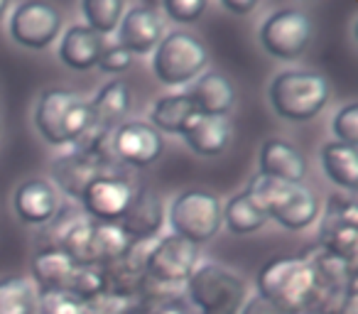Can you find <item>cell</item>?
Segmentation results:
<instances>
[{
  "label": "cell",
  "mask_w": 358,
  "mask_h": 314,
  "mask_svg": "<svg viewBox=\"0 0 358 314\" xmlns=\"http://www.w3.org/2000/svg\"><path fill=\"white\" fill-rule=\"evenodd\" d=\"M258 294L273 302L282 314L307 312L314 297V270L307 255H275L258 270Z\"/></svg>",
  "instance_id": "obj_1"
},
{
  "label": "cell",
  "mask_w": 358,
  "mask_h": 314,
  "mask_svg": "<svg viewBox=\"0 0 358 314\" xmlns=\"http://www.w3.org/2000/svg\"><path fill=\"white\" fill-rule=\"evenodd\" d=\"M245 194L268 219L278 221L287 231H304L319 219V201L304 185H287L255 175L245 187Z\"/></svg>",
  "instance_id": "obj_2"
},
{
  "label": "cell",
  "mask_w": 358,
  "mask_h": 314,
  "mask_svg": "<svg viewBox=\"0 0 358 314\" xmlns=\"http://www.w3.org/2000/svg\"><path fill=\"white\" fill-rule=\"evenodd\" d=\"M270 106L282 120L307 123L327 108L331 86L327 76L312 69H285L270 81Z\"/></svg>",
  "instance_id": "obj_3"
},
{
  "label": "cell",
  "mask_w": 358,
  "mask_h": 314,
  "mask_svg": "<svg viewBox=\"0 0 358 314\" xmlns=\"http://www.w3.org/2000/svg\"><path fill=\"white\" fill-rule=\"evenodd\" d=\"M89 101L69 89H47L35 106V128L55 148H69L91 125Z\"/></svg>",
  "instance_id": "obj_4"
},
{
  "label": "cell",
  "mask_w": 358,
  "mask_h": 314,
  "mask_svg": "<svg viewBox=\"0 0 358 314\" xmlns=\"http://www.w3.org/2000/svg\"><path fill=\"white\" fill-rule=\"evenodd\" d=\"M187 294L199 314H238L248 299L241 275L216 263H199L187 280Z\"/></svg>",
  "instance_id": "obj_5"
},
{
  "label": "cell",
  "mask_w": 358,
  "mask_h": 314,
  "mask_svg": "<svg viewBox=\"0 0 358 314\" xmlns=\"http://www.w3.org/2000/svg\"><path fill=\"white\" fill-rule=\"evenodd\" d=\"M209 64V50L196 35L174 30L159 40L152 52V71L159 84L185 86L192 84Z\"/></svg>",
  "instance_id": "obj_6"
},
{
  "label": "cell",
  "mask_w": 358,
  "mask_h": 314,
  "mask_svg": "<svg viewBox=\"0 0 358 314\" xmlns=\"http://www.w3.org/2000/svg\"><path fill=\"white\" fill-rule=\"evenodd\" d=\"M169 226L179 238L201 245L211 241L224 226V206L214 192L185 190L169 204Z\"/></svg>",
  "instance_id": "obj_7"
},
{
  "label": "cell",
  "mask_w": 358,
  "mask_h": 314,
  "mask_svg": "<svg viewBox=\"0 0 358 314\" xmlns=\"http://www.w3.org/2000/svg\"><path fill=\"white\" fill-rule=\"evenodd\" d=\"M314 35V25L307 13L297 8H282L270 13L258 30L260 45L270 57L282 62H294L307 52Z\"/></svg>",
  "instance_id": "obj_8"
},
{
  "label": "cell",
  "mask_w": 358,
  "mask_h": 314,
  "mask_svg": "<svg viewBox=\"0 0 358 314\" xmlns=\"http://www.w3.org/2000/svg\"><path fill=\"white\" fill-rule=\"evenodd\" d=\"M319 248L356 265L358 204L353 194H331L319 221Z\"/></svg>",
  "instance_id": "obj_9"
},
{
  "label": "cell",
  "mask_w": 358,
  "mask_h": 314,
  "mask_svg": "<svg viewBox=\"0 0 358 314\" xmlns=\"http://www.w3.org/2000/svg\"><path fill=\"white\" fill-rule=\"evenodd\" d=\"M135 190L138 187L130 182L128 172L120 170V167L101 172L81 192V211L89 219L101 221V224H118L123 219L125 209L130 206V201H133Z\"/></svg>",
  "instance_id": "obj_10"
},
{
  "label": "cell",
  "mask_w": 358,
  "mask_h": 314,
  "mask_svg": "<svg viewBox=\"0 0 358 314\" xmlns=\"http://www.w3.org/2000/svg\"><path fill=\"white\" fill-rule=\"evenodd\" d=\"M196 265H199V245L169 234L155 241L145 260V275L150 283H157L162 287H177L189 280Z\"/></svg>",
  "instance_id": "obj_11"
},
{
  "label": "cell",
  "mask_w": 358,
  "mask_h": 314,
  "mask_svg": "<svg viewBox=\"0 0 358 314\" xmlns=\"http://www.w3.org/2000/svg\"><path fill=\"white\" fill-rule=\"evenodd\" d=\"M13 42L27 50H45L62 35V13L52 3H17L8 22Z\"/></svg>",
  "instance_id": "obj_12"
},
{
  "label": "cell",
  "mask_w": 358,
  "mask_h": 314,
  "mask_svg": "<svg viewBox=\"0 0 358 314\" xmlns=\"http://www.w3.org/2000/svg\"><path fill=\"white\" fill-rule=\"evenodd\" d=\"M110 150L120 165L150 167L159 160L164 140L150 123L143 120H125L110 135Z\"/></svg>",
  "instance_id": "obj_13"
},
{
  "label": "cell",
  "mask_w": 358,
  "mask_h": 314,
  "mask_svg": "<svg viewBox=\"0 0 358 314\" xmlns=\"http://www.w3.org/2000/svg\"><path fill=\"white\" fill-rule=\"evenodd\" d=\"M164 37V20L157 6L138 3L128 8L118 22V45L130 55H150Z\"/></svg>",
  "instance_id": "obj_14"
},
{
  "label": "cell",
  "mask_w": 358,
  "mask_h": 314,
  "mask_svg": "<svg viewBox=\"0 0 358 314\" xmlns=\"http://www.w3.org/2000/svg\"><path fill=\"white\" fill-rule=\"evenodd\" d=\"M115 167H118V162H103L99 157H94V155L69 148L64 155H59L52 162V177H55L59 190H64L66 194L79 199L81 192L89 187V182L94 177H99L101 172L115 170Z\"/></svg>",
  "instance_id": "obj_15"
},
{
  "label": "cell",
  "mask_w": 358,
  "mask_h": 314,
  "mask_svg": "<svg viewBox=\"0 0 358 314\" xmlns=\"http://www.w3.org/2000/svg\"><path fill=\"white\" fill-rule=\"evenodd\" d=\"M258 167V175L278 182H287V185H302L309 170L307 157L299 152V148H294L289 140L282 138H268L260 145Z\"/></svg>",
  "instance_id": "obj_16"
},
{
  "label": "cell",
  "mask_w": 358,
  "mask_h": 314,
  "mask_svg": "<svg viewBox=\"0 0 358 314\" xmlns=\"http://www.w3.org/2000/svg\"><path fill=\"white\" fill-rule=\"evenodd\" d=\"M164 224V201L150 187L140 185L133 194V201L125 209L123 219L118 226L130 241H145V238H157L159 229Z\"/></svg>",
  "instance_id": "obj_17"
},
{
  "label": "cell",
  "mask_w": 358,
  "mask_h": 314,
  "mask_svg": "<svg viewBox=\"0 0 358 314\" xmlns=\"http://www.w3.org/2000/svg\"><path fill=\"white\" fill-rule=\"evenodd\" d=\"M185 94L189 96L192 106H194V110L199 115L226 118L236 106V86L221 71H204V74H199Z\"/></svg>",
  "instance_id": "obj_18"
},
{
  "label": "cell",
  "mask_w": 358,
  "mask_h": 314,
  "mask_svg": "<svg viewBox=\"0 0 358 314\" xmlns=\"http://www.w3.org/2000/svg\"><path fill=\"white\" fill-rule=\"evenodd\" d=\"M13 206L20 221L32 226H47L59 209V199H57V190L52 182L42 177H30L17 185L13 194Z\"/></svg>",
  "instance_id": "obj_19"
},
{
  "label": "cell",
  "mask_w": 358,
  "mask_h": 314,
  "mask_svg": "<svg viewBox=\"0 0 358 314\" xmlns=\"http://www.w3.org/2000/svg\"><path fill=\"white\" fill-rule=\"evenodd\" d=\"M182 140L187 143V148L194 155L201 157H216L221 155L231 143V128L229 118H219V115H192L189 123L182 128Z\"/></svg>",
  "instance_id": "obj_20"
},
{
  "label": "cell",
  "mask_w": 358,
  "mask_h": 314,
  "mask_svg": "<svg viewBox=\"0 0 358 314\" xmlns=\"http://www.w3.org/2000/svg\"><path fill=\"white\" fill-rule=\"evenodd\" d=\"M106 50V37L96 35L86 25H71L59 42V59L74 71H89L99 66L101 52Z\"/></svg>",
  "instance_id": "obj_21"
},
{
  "label": "cell",
  "mask_w": 358,
  "mask_h": 314,
  "mask_svg": "<svg viewBox=\"0 0 358 314\" xmlns=\"http://www.w3.org/2000/svg\"><path fill=\"white\" fill-rule=\"evenodd\" d=\"M91 118L106 130H115L125 123V115L133 108V89L123 79H113L96 91L94 101H89Z\"/></svg>",
  "instance_id": "obj_22"
},
{
  "label": "cell",
  "mask_w": 358,
  "mask_h": 314,
  "mask_svg": "<svg viewBox=\"0 0 358 314\" xmlns=\"http://www.w3.org/2000/svg\"><path fill=\"white\" fill-rule=\"evenodd\" d=\"M32 280L40 290H64L69 292L79 265L59 248H40L32 258Z\"/></svg>",
  "instance_id": "obj_23"
},
{
  "label": "cell",
  "mask_w": 358,
  "mask_h": 314,
  "mask_svg": "<svg viewBox=\"0 0 358 314\" xmlns=\"http://www.w3.org/2000/svg\"><path fill=\"white\" fill-rule=\"evenodd\" d=\"M322 170L338 190L353 194L358 187V150L331 140L322 148Z\"/></svg>",
  "instance_id": "obj_24"
},
{
  "label": "cell",
  "mask_w": 358,
  "mask_h": 314,
  "mask_svg": "<svg viewBox=\"0 0 358 314\" xmlns=\"http://www.w3.org/2000/svg\"><path fill=\"white\" fill-rule=\"evenodd\" d=\"M94 221V219H91ZM130 248V238L118 224H91L89 236V265H108L120 260Z\"/></svg>",
  "instance_id": "obj_25"
},
{
  "label": "cell",
  "mask_w": 358,
  "mask_h": 314,
  "mask_svg": "<svg viewBox=\"0 0 358 314\" xmlns=\"http://www.w3.org/2000/svg\"><path fill=\"white\" fill-rule=\"evenodd\" d=\"M192 115H196V110L192 106L189 96L185 91H179V94H169L155 101L152 110H150V125L159 135L162 133L179 135L182 128L192 120Z\"/></svg>",
  "instance_id": "obj_26"
},
{
  "label": "cell",
  "mask_w": 358,
  "mask_h": 314,
  "mask_svg": "<svg viewBox=\"0 0 358 314\" xmlns=\"http://www.w3.org/2000/svg\"><path fill=\"white\" fill-rule=\"evenodd\" d=\"M37 287L25 275L0 278V314H35Z\"/></svg>",
  "instance_id": "obj_27"
},
{
  "label": "cell",
  "mask_w": 358,
  "mask_h": 314,
  "mask_svg": "<svg viewBox=\"0 0 358 314\" xmlns=\"http://www.w3.org/2000/svg\"><path fill=\"white\" fill-rule=\"evenodd\" d=\"M265 224H268V216L248 199L245 192L234 194L224 204V226L231 234H236V236L255 234V231H260Z\"/></svg>",
  "instance_id": "obj_28"
},
{
  "label": "cell",
  "mask_w": 358,
  "mask_h": 314,
  "mask_svg": "<svg viewBox=\"0 0 358 314\" xmlns=\"http://www.w3.org/2000/svg\"><path fill=\"white\" fill-rule=\"evenodd\" d=\"M81 13L86 17V27L96 35L106 37L113 30H118V22L125 13L123 0H84Z\"/></svg>",
  "instance_id": "obj_29"
},
{
  "label": "cell",
  "mask_w": 358,
  "mask_h": 314,
  "mask_svg": "<svg viewBox=\"0 0 358 314\" xmlns=\"http://www.w3.org/2000/svg\"><path fill=\"white\" fill-rule=\"evenodd\" d=\"M35 314H86V304L64 290H40Z\"/></svg>",
  "instance_id": "obj_30"
},
{
  "label": "cell",
  "mask_w": 358,
  "mask_h": 314,
  "mask_svg": "<svg viewBox=\"0 0 358 314\" xmlns=\"http://www.w3.org/2000/svg\"><path fill=\"white\" fill-rule=\"evenodd\" d=\"M331 130H334V135H336V143L356 148L358 145V106L346 104L343 108H338L331 120Z\"/></svg>",
  "instance_id": "obj_31"
},
{
  "label": "cell",
  "mask_w": 358,
  "mask_h": 314,
  "mask_svg": "<svg viewBox=\"0 0 358 314\" xmlns=\"http://www.w3.org/2000/svg\"><path fill=\"white\" fill-rule=\"evenodd\" d=\"M162 10L167 13V17H172L174 22H196L206 10L204 0H164Z\"/></svg>",
  "instance_id": "obj_32"
},
{
  "label": "cell",
  "mask_w": 358,
  "mask_h": 314,
  "mask_svg": "<svg viewBox=\"0 0 358 314\" xmlns=\"http://www.w3.org/2000/svg\"><path fill=\"white\" fill-rule=\"evenodd\" d=\"M133 66V55L128 50L115 42V45H106V50L101 52L99 59V69L106 71V74H120V71L130 69Z\"/></svg>",
  "instance_id": "obj_33"
},
{
  "label": "cell",
  "mask_w": 358,
  "mask_h": 314,
  "mask_svg": "<svg viewBox=\"0 0 358 314\" xmlns=\"http://www.w3.org/2000/svg\"><path fill=\"white\" fill-rule=\"evenodd\" d=\"M238 314H282L278 307H275L273 302H268L265 297H260V294H253V297L245 299V304L241 307Z\"/></svg>",
  "instance_id": "obj_34"
},
{
  "label": "cell",
  "mask_w": 358,
  "mask_h": 314,
  "mask_svg": "<svg viewBox=\"0 0 358 314\" xmlns=\"http://www.w3.org/2000/svg\"><path fill=\"white\" fill-rule=\"evenodd\" d=\"M148 307H150V314H187V309L179 302H174V299H167V302H155V304H148Z\"/></svg>",
  "instance_id": "obj_35"
},
{
  "label": "cell",
  "mask_w": 358,
  "mask_h": 314,
  "mask_svg": "<svg viewBox=\"0 0 358 314\" xmlns=\"http://www.w3.org/2000/svg\"><path fill=\"white\" fill-rule=\"evenodd\" d=\"M224 8L231 13H236V15H245V13L255 10V3H231V0H226Z\"/></svg>",
  "instance_id": "obj_36"
},
{
  "label": "cell",
  "mask_w": 358,
  "mask_h": 314,
  "mask_svg": "<svg viewBox=\"0 0 358 314\" xmlns=\"http://www.w3.org/2000/svg\"><path fill=\"white\" fill-rule=\"evenodd\" d=\"M123 314H150V307L145 302L143 304H130V307L125 309Z\"/></svg>",
  "instance_id": "obj_37"
},
{
  "label": "cell",
  "mask_w": 358,
  "mask_h": 314,
  "mask_svg": "<svg viewBox=\"0 0 358 314\" xmlns=\"http://www.w3.org/2000/svg\"><path fill=\"white\" fill-rule=\"evenodd\" d=\"M6 13H8V3H6V0H0V17L6 15Z\"/></svg>",
  "instance_id": "obj_38"
},
{
  "label": "cell",
  "mask_w": 358,
  "mask_h": 314,
  "mask_svg": "<svg viewBox=\"0 0 358 314\" xmlns=\"http://www.w3.org/2000/svg\"><path fill=\"white\" fill-rule=\"evenodd\" d=\"M299 314H312V312H299Z\"/></svg>",
  "instance_id": "obj_39"
}]
</instances>
